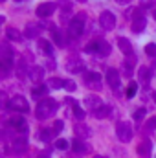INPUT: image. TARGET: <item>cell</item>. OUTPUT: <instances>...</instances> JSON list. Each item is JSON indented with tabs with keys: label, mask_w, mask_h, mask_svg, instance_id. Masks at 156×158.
Segmentation results:
<instances>
[{
	"label": "cell",
	"mask_w": 156,
	"mask_h": 158,
	"mask_svg": "<svg viewBox=\"0 0 156 158\" xmlns=\"http://www.w3.org/2000/svg\"><path fill=\"white\" fill-rule=\"evenodd\" d=\"M55 112H57V101L50 99V98H46L44 101H40L39 105H37V109H35V116L39 119H48L50 116H53Z\"/></svg>",
	"instance_id": "6da1fadb"
},
{
	"label": "cell",
	"mask_w": 156,
	"mask_h": 158,
	"mask_svg": "<svg viewBox=\"0 0 156 158\" xmlns=\"http://www.w3.org/2000/svg\"><path fill=\"white\" fill-rule=\"evenodd\" d=\"M84 13H79L77 17H74L72 19V22H70V26H68V33H70V37L72 39H77L83 35V30H84Z\"/></svg>",
	"instance_id": "7a4b0ae2"
},
{
	"label": "cell",
	"mask_w": 156,
	"mask_h": 158,
	"mask_svg": "<svg viewBox=\"0 0 156 158\" xmlns=\"http://www.w3.org/2000/svg\"><path fill=\"white\" fill-rule=\"evenodd\" d=\"M116 136H117V140H119V142L129 143V142L132 140V127H130L127 121L117 123V125H116Z\"/></svg>",
	"instance_id": "3957f363"
},
{
	"label": "cell",
	"mask_w": 156,
	"mask_h": 158,
	"mask_svg": "<svg viewBox=\"0 0 156 158\" xmlns=\"http://www.w3.org/2000/svg\"><path fill=\"white\" fill-rule=\"evenodd\" d=\"M7 109L17 110V112H28V110H30V103H28V99H26L24 96H15V98L9 99Z\"/></svg>",
	"instance_id": "277c9868"
},
{
	"label": "cell",
	"mask_w": 156,
	"mask_h": 158,
	"mask_svg": "<svg viewBox=\"0 0 156 158\" xmlns=\"http://www.w3.org/2000/svg\"><path fill=\"white\" fill-rule=\"evenodd\" d=\"M99 24H101V28H103L105 31L114 30V28H116V17H114V13L103 11V13L99 15Z\"/></svg>",
	"instance_id": "5b68a950"
},
{
	"label": "cell",
	"mask_w": 156,
	"mask_h": 158,
	"mask_svg": "<svg viewBox=\"0 0 156 158\" xmlns=\"http://www.w3.org/2000/svg\"><path fill=\"white\" fill-rule=\"evenodd\" d=\"M55 9H57V6H55L53 2H44V4L37 6V11H35V13H37V17H40V19H46V17L53 15Z\"/></svg>",
	"instance_id": "8992f818"
},
{
	"label": "cell",
	"mask_w": 156,
	"mask_h": 158,
	"mask_svg": "<svg viewBox=\"0 0 156 158\" xmlns=\"http://www.w3.org/2000/svg\"><path fill=\"white\" fill-rule=\"evenodd\" d=\"M107 83L112 90H117L119 85H121V79H119V74H117L116 68H109L107 70Z\"/></svg>",
	"instance_id": "52a82bcc"
},
{
	"label": "cell",
	"mask_w": 156,
	"mask_h": 158,
	"mask_svg": "<svg viewBox=\"0 0 156 158\" xmlns=\"http://www.w3.org/2000/svg\"><path fill=\"white\" fill-rule=\"evenodd\" d=\"M66 70L68 72H72V74H79V72H83L84 70V64H83V61L77 59V57H70L68 61H66Z\"/></svg>",
	"instance_id": "ba28073f"
},
{
	"label": "cell",
	"mask_w": 156,
	"mask_h": 158,
	"mask_svg": "<svg viewBox=\"0 0 156 158\" xmlns=\"http://www.w3.org/2000/svg\"><path fill=\"white\" fill-rule=\"evenodd\" d=\"M84 85L90 86V88H99L101 86V76L96 74V72H88L84 76Z\"/></svg>",
	"instance_id": "9c48e42d"
},
{
	"label": "cell",
	"mask_w": 156,
	"mask_h": 158,
	"mask_svg": "<svg viewBox=\"0 0 156 158\" xmlns=\"http://www.w3.org/2000/svg\"><path fill=\"white\" fill-rule=\"evenodd\" d=\"M30 79L35 81V83H40L44 79V68L42 66H37V64L30 66Z\"/></svg>",
	"instance_id": "30bf717a"
},
{
	"label": "cell",
	"mask_w": 156,
	"mask_h": 158,
	"mask_svg": "<svg viewBox=\"0 0 156 158\" xmlns=\"http://www.w3.org/2000/svg\"><path fill=\"white\" fill-rule=\"evenodd\" d=\"M117 46H119V50L129 57V55H134L132 53V44H130V40L125 39V37H117Z\"/></svg>",
	"instance_id": "8fae6325"
},
{
	"label": "cell",
	"mask_w": 156,
	"mask_h": 158,
	"mask_svg": "<svg viewBox=\"0 0 156 158\" xmlns=\"http://www.w3.org/2000/svg\"><path fill=\"white\" fill-rule=\"evenodd\" d=\"M74 132H76V136H77L79 140H84V138L90 136V129L84 123H76L74 125Z\"/></svg>",
	"instance_id": "7c38bea8"
},
{
	"label": "cell",
	"mask_w": 156,
	"mask_h": 158,
	"mask_svg": "<svg viewBox=\"0 0 156 158\" xmlns=\"http://www.w3.org/2000/svg\"><path fill=\"white\" fill-rule=\"evenodd\" d=\"M84 105H86L88 109H92V110H97V109L103 105V101H101L97 96H86V98H84Z\"/></svg>",
	"instance_id": "4fadbf2b"
},
{
	"label": "cell",
	"mask_w": 156,
	"mask_h": 158,
	"mask_svg": "<svg viewBox=\"0 0 156 158\" xmlns=\"http://www.w3.org/2000/svg\"><path fill=\"white\" fill-rule=\"evenodd\" d=\"M151 149H153V143H151V140H145V142H142L140 145H138V155L142 158H147L151 155Z\"/></svg>",
	"instance_id": "5bb4252c"
},
{
	"label": "cell",
	"mask_w": 156,
	"mask_h": 158,
	"mask_svg": "<svg viewBox=\"0 0 156 158\" xmlns=\"http://www.w3.org/2000/svg\"><path fill=\"white\" fill-rule=\"evenodd\" d=\"M72 149H74V153H77V155H86L90 147H88L83 140H79V138H77V140H74V142H72Z\"/></svg>",
	"instance_id": "9a60e30c"
},
{
	"label": "cell",
	"mask_w": 156,
	"mask_h": 158,
	"mask_svg": "<svg viewBox=\"0 0 156 158\" xmlns=\"http://www.w3.org/2000/svg\"><path fill=\"white\" fill-rule=\"evenodd\" d=\"M138 77H140V83L142 85H149V81H151V77H153V72L147 68V66H142L140 68V72H138Z\"/></svg>",
	"instance_id": "2e32d148"
},
{
	"label": "cell",
	"mask_w": 156,
	"mask_h": 158,
	"mask_svg": "<svg viewBox=\"0 0 156 158\" xmlns=\"http://www.w3.org/2000/svg\"><path fill=\"white\" fill-rule=\"evenodd\" d=\"M9 123H11V127L13 129H17V131H20V132H26V119L20 118V116H15V118L9 119Z\"/></svg>",
	"instance_id": "e0dca14e"
},
{
	"label": "cell",
	"mask_w": 156,
	"mask_h": 158,
	"mask_svg": "<svg viewBox=\"0 0 156 158\" xmlns=\"http://www.w3.org/2000/svg\"><path fill=\"white\" fill-rule=\"evenodd\" d=\"M39 35H40V26L39 24H33V22H31V24L26 26V37H28V39H37Z\"/></svg>",
	"instance_id": "ac0fdd59"
},
{
	"label": "cell",
	"mask_w": 156,
	"mask_h": 158,
	"mask_svg": "<svg viewBox=\"0 0 156 158\" xmlns=\"http://www.w3.org/2000/svg\"><path fill=\"white\" fill-rule=\"evenodd\" d=\"M97 55H101V57L110 55V44L107 40H97Z\"/></svg>",
	"instance_id": "d6986e66"
},
{
	"label": "cell",
	"mask_w": 156,
	"mask_h": 158,
	"mask_svg": "<svg viewBox=\"0 0 156 158\" xmlns=\"http://www.w3.org/2000/svg\"><path fill=\"white\" fill-rule=\"evenodd\" d=\"M64 86H66V79H63V77H51V79H48V88L59 90V88H64Z\"/></svg>",
	"instance_id": "ffe728a7"
},
{
	"label": "cell",
	"mask_w": 156,
	"mask_h": 158,
	"mask_svg": "<svg viewBox=\"0 0 156 158\" xmlns=\"http://www.w3.org/2000/svg\"><path fill=\"white\" fill-rule=\"evenodd\" d=\"M6 35H7V39H9V40H15V42H20V40H22L20 31H18L17 28H13V26L6 28Z\"/></svg>",
	"instance_id": "44dd1931"
},
{
	"label": "cell",
	"mask_w": 156,
	"mask_h": 158,
	"mask_svg": "<svg viewBox=\"0 0 156 158\" xmlns=\"http://www.w3.org/2000/svg\"><path fill=\"white\" fill-rule=\"evenodd\" d=\"M17 76H18V79L30 77V68H26V64H24V61H22V59L17 63Z\"/></svg>",
	"instance_id": "7402d4cb"
},
{
	"label": "cell",
	"mask_w": 156,
	"mask_h": 158,
	"mask_svg": "<svg viewBox=\"0 0 156 158\" xmlns=\"http://www.w3.org/2000/svg\"><path fill=\"white\" fill-rule=\"evenodd\" d=\"M109 114H110V107H109V105H101V107H99L97 110H94V116H96L97 119L107 118Z\"/></svg>",
	"instance_id": "603a6c76"
},
{
	"label": "cell",
	"mask_w": 156,
	"mask_h": 158,
	"mask_svg": "<svg viewBox=\"0 0 156 158\" xmlns=\"http://www.w3.org/2000/svg\"><path fill=\"white\" fill-rule=\"evenodd\" d=\"M145 26H147V20H145V19L132 20V31H134V33H140V31H143V30H145Z\"/></svg>",
	"instance_id": "cb8c5ba5"
},
{
	"label": "cell",
	"mask_w": 156,
	"mask_h": 158,
	"mask_svg": "<svg viewBox=\"0 0 156 158\" xmlns=\"http://www.w3.org/2000/svg\"><path fill=\"white\" fill-rule=\"evenodd\" d=\"M39 48L42 50V53H46V55H50V57H51V53H53V48H51V44H50L48 40L40 39V40H39Z\"/></svg>",
	"instance_id": "d4e9b609"
},
{
	"label": "cell",
	"mask_w": 156,
	"mask_h": 158,
	"mask_svg": "<svg viewBox=\"0 0 156 158\" xmlns=\"http://www.w3.org/2000/svg\"><path fill=\"white\" fill-rule=\"evenodd\" d=\"M26 145H28L26 138H15L13 140V149L15 151H22V149H26Z\"/></svg>",
	"instance_id": "484cf974"
},
{
	"label": "cell",
	"mask_w": 156,
	"mask_h": 158,
	"mask_svg": "<svg viewBox=\"0 0 156 158\" xmlns=\"http://www.w3.org/2000/svg\"><path fill=\"white\" fill-rule=\"evenodd\" d=\"M136 92H138V83H136V81L129 83V86H127V98L132 99V98L136 96Z\"/></svg>",
	"instance_id": "4316f807"
},
{
	"label": "cell",
	"mask_w": 156,
	"mask_h": 158,
	"mask_svg": "<svg viewBox=\"0 0 156 158\" xmlns=\"http://www.w3.org/2000/svg\"><path fill=\"white\" fill-rule=\"evenodd\" d=\"M51 134H55V132H51V131H48V129H42L39 132V140L44 142V143H48V142L51 140Z\"/></svg>",
	"instance_id": "83f0119b"
},
{
	"label": "cell",
	"mask_w": 156,
	"mask_h": 158,
	"mask_svg": "<svg viewBox=\"0 0 156 158\" xmlns=\"http://www.w3.org/2000/svg\"><path fill=\"white\" fill-rule=\"evenodd\" d=\"M134 63H136V57H134V55H129V57L125 59L123 66H125V72H127V74H130V68L134 66Z\"/></svg>",
	"instance_id": "f1b7e54d"
},
{
	"label": "cell",
	"mask_w": 156,
	"mask_h": 158,
	"mask_svg": "<svg viewBox=\"0 0 156 158\" xmlns=\"http://www.w3.org/2000/svg\"><path fill=\"white\" fill-rule=\"evenodd\" d=\"M46 92H48V86H44V85H42V86H35V88H33V98H40V96L46 94Z\"/></svg>",
	"instance_id": "f546056e"
},
{
	"label": "cell",
	"mask_w": 156,
	"mask_h": 158,
	"mask_svg": "<svg viewBox=\"0 0 156 158\" xmlns=\"http://www.w3.org/2000/svg\"><path fill=\"white\" fill-rule=\"evenodd\" d=\"M145 53H147L149 57H156V44L154 42H151V44L145 46Z\"/></svg>",
	"instance_id": "4dcf8cb0"
},
{
	"label": "cell",
	"mask_w": 156,
	"mask_h": 158,
	"mask_svg": "<svg viewBox=\"0 0 156 158\" xmlns=\"http://www.w3.org/2000/svg\"><path fill=\"white\" fill-rule=\"evenodd\" d=\"M55 147H57V149H61V151H66V149H68V147H72V145H70L66 140H63V138H61V140H57Z\"/></svg>",
	"instance_id": "1f68e13d"
},
{
	"label": "cell",
	"mask_w": 156,
	"mask_h": 158,
	"mask_svg": "<svg viewBox=\"0 0 156 158\" xmlns=\"http://www.w3.org/2000/svg\"><path fill=\"white\" fill-rule=\"evenodd\" d=\"M84 52L86 53H97V42H90L84 46Z\"/></svg>",
	"instance_id": "d6a6232c"
},
{
	"label": "cell",
	"mask_w": 156,
	"mask_h": 158,
	"mask_svg": "<svg viewBox=\"0 0 156 158\" xmlns=\"http://www.w3.org/2000/svg\"><path fill=\"white\" fill-rule=\"evenodd\" d=\"M74 114H76V118H77L79 121L84 118V110H83V109H81L79 105H74Z\"/></svg>",
	"instance_id": "836d02e7"
},
{
	"label": "cell",
	"mask_w": 156,
	"mask_h": 158,
	"mask_svg": "<svg viewBox=\"0 0 156 158\" xmlns=\"http://www.w3.org/2000/svg\"><path fill=\"white\" fill-rule=\"evenodd\" d=\"M145 114H147V109H138V110L134 112V119H136V121H142Z\"/></svg>",
	"instance_id": "e575fe53"
},
{
	"label": "cell",
	"mask_w": 156,
	"mask_h": 158,
	"mask_svg": "<svg viewBox=\"0 0 156 158\" xmlns=\"http://www.w3.org/2000/svg\"><path fill=\"white\" fill-rule=\"evenodd\" d=\"M63 129H64V121H61V119H57V121L53 123V132H55V134H59V132H61Z\"/></svg>",
	"instance_id": "d590c367"
},
{
	"label": "cell",
	"mask_w": 156,
	"mask_h": 158,
	"mask_svg": "<svg viewBox=\"0 0 156 158\" xmlns=\"http://www.w3.org/2000/svg\"><path fill=\"white\" fill-rule=\"evenodd\" d=\"M53 40H55L57 44H61V46L64 44V39H63V33H61V31H53Z\"/></svg>",
	"instance_id": "8d00e7d4"
},
{
	"label": "cell",
	"mask_w": 156,
	"mask_h": 158,
	"mask_svg": "<svg viewBox=\"0 0 156 158\" xmlns=\"http://www.w3.org/2000/svg\"><path fill=\"white\" fill-rule=\"evenodd\" d=\"M64 88H66L68 92H74V90L77 88V85H76L74 81H66V86H64Z\"/></svg>",
	"instance_id": "74e56055"
},
{
	"label": "cell",
	"mask_w": 156,
	"mask_h": 158,
	"mask_svg": "<svg viewBox=\"0 0 156 158\" xmlns=\"http://www.w3.org/2000/svg\"><path fill=\"white\" fill-rule=\"evenodd\" d=\"M142 6H156V0H140Z\"/></svg>",
	"instance_id": "f35d334b"
},
{
	"label": "cell",
	"mask_w": 156,
	"mask_h": 158,
	"mask_svg": "<svg viewBox=\"0 0 156 158\" xmlns=\"http://www.w3.org/2000/svg\"><path fill=\"white\" fill-rule=\"evenodd\" d=\"M48 70H55V63L53 61H48V66H46Z\"/></svg>",
	"instance_id": "ab89813d"
},
{
	"label": "cell",
	"mask_w": 156,
	"mask_h": 158,
	"mask_svg": "<svg viewBox=\"0 0 156 158\" xmlns=\"http://www.w3.org/2000/svg\"><path fill=\"white\" fill-rule=\"evenodd\" d=\"M149 127H151V129H154L156 127V118H153L151 121H149Z\"/></svg>",
	"instance_id": "60d3db41"
},
{
	"label": "cell",
	"mask_w": 156,
	"mask_h": 158,
	"mask_svg": "<svg viewBox=\"0 0 156 158\" xmlns=\"http://www.w3.org/2000/svg\"><path fill=\"white\" fill-rule=\"evenodd\" d=\"M117 2H119V4H123V6H127V4H129V2H132V0H117Z\"/></svg>",
	"instance_id": "b9f144b4"
},
{
	"label": "cell",
	"mask_w": 156,
	"mask_h": 158,
	"mask_svg": "<svg viewBox=\"0 0 156 158\" xmlns=\"http://www.w3.org/2000/svg\"><path fill=\"white\" fill-rule=\"evenodd\" d=\"M153 99H154V103H156V92H153Z\"/></svg>",
	"instance_id": "7bdbcfd3"
},
{
	"label": "cell",
	"mask_w": 156,
	"mask_h": 158,
	"mask_svg": "<svg viewBox=\"0 0 156 158\" xmlns=\"http://www.w3.org/2000/svg\"><path fill=\"white\" fill-rule=\"evenodd\" d=\"M153 17H154V20H156V9H154V11H153Z\"/></svg>",
	"instance_id": "ee69618b"
},
{
	"label": "cell",
	"mask_w": 156,
	"mask_h": 158,
	"mask_svg": "<svg viewBox=\"0 0 156 158\" xmlns=\"http://www.w3.org/2000/svg\"><path fill=\"white\" fill-rule=\"evenodd\" d=\"M77 2H86V0H77Z\"/></svg>",
	"instance_id": "f6af8a7d"
},
{
	"label": "cell",
	"mask_w": 156,
	"mask_h": 158,
	"mask_svg": "<svg viewBox=\"0 0 156 158\" xmlns=\"http://www.w3.org/2000/svg\"><path fill=\"white\" fill-rule=\"evenodd\" d=\"M94 158H103V156H94Z\"/></svg>",
	"instance_id": "bcb514c9"
},
{
	"label": "cell",
	"mask_w": 156,
	"mask_h": 158,
	"mask_svg": "<svg viewBox=\"0 0 156 158\" xmlns=\"http://www.w3.org/2000/svg\"><path fill=\"white\" fill-rule=\"evenodd\" d=\"M17 2H20V0H17Z\"/></svg>",
	"instance_id": "7dc6e473"
},
{
	"label": "cell",
	"mask_w": 156,
	"mask_h": 158,
	"mask_svg": "<svg viewBox=\"0 0 156 158\" xmlns=\"http://www.w3.org/2000/svg\"><path fill=\"white\" fill-rule=\"evenodd\" d=\"M2 2H4V0H2Z\"/></svg>",
	"instance_id": "c3c4849f"
}]
</instances>
